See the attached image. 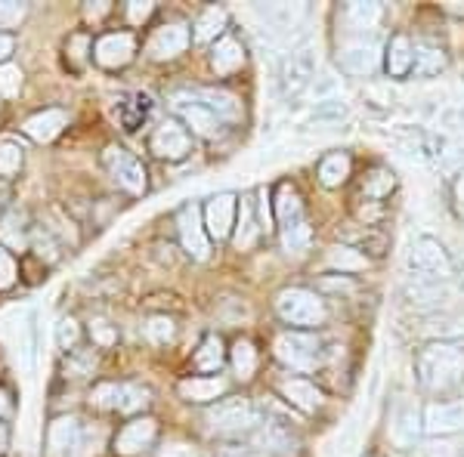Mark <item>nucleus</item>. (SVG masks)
Masks as SVG:
<instances>
[{
  "label": "nucleus",
  "mask_w": 464,
  "mask_h": 457,
  "mask_svg": "<svg viewBox=\"0 0 464 457\" xmlns=\"http://www.w3.org/2000/svg\"><path fill=\"white\" fill-rule=\"evenodd\" d=\"M415 374H418V384L424 389H449L461 380L464 374V349H459L455 343H430L418 352V362H415Z\"/></svg>",
  "instance_id": "obj_1"
},
{
  "label": "nucleus",
  "mask_w": 464,
  "mask_h": 457,
  "mask_svg": "<svg viewBox=\"0 0 464 457\" xmlns=\"http://www.w3.org/2000/svg\"><path fill=\"white\" fill-rule=\"evenodd\" d=\"M406 266H409L411 279H421V281L443 284L455 275V263H452V257H449V251L430 235H421L409 244Z\"/></svg>",
  "instance_id": "obj_2"
},
{
  "label": "nucleus",
  "mask_w": 464,
  "mask_h": 457,
  "mask_svg": "<svg viewBox=\"0 0 464 457\" xmlns=\"http://www.w3.org/2000/svg\"><path fill=\"white\" fill-rule=\"evenodd\" d=\"M276 216H279V232H282V244L288 253H304L310 247V226H306L301 195L291 186H282L276 195Z\"/></svg>",
  "instance_id": "obj_3"
},
{
  "label": "nucleus",
  "mask_w": 464,
  "mask_h": 457,
  "mask_svg": "<svg viewBox=\"0 0 464 457\" xmlns=\"http://www.w3.org/2000/svg\"><path fill=\"white\" fill-rule=\"evenodd\" d=\"M276 312L288 321V325L316 328L325 321V303L306 288H285L276 297Z\"/></svg>",
  "instance_id": "obj_4"
},
{
  "label": "nucleus",
  "mask_w": 464,
  "mask_h": 457,
  "mask_svg": "<svg viewBox=\"0 0 464 457\" xmlns=\"http://www.w3.org/2000/svg\"><path fill=\"white\" fill-rule=\"evenodd\" d=\"M276 356H279L288 368L313 371V368H319V365H322L325 349H322L319 337L288 331V334H279V340H276Z\"/></svg>",
  "instance_id": "obj_5"
},
{
  "label": "nucleus",
  "mask_w": 464,
  "mask_h": 457,
  "mask_svg": "<svg viewBox=\"0 0 464 457\" xmlns=\"http://www.w3.org/2000/svg\"><path fill=\"white\" fill-rule=\"evenodd\" d=\"M102 164H106L109 176L115 179L118 186H124L127 192H133V195L146 192V170L130 152H124V148H118V146H109L106 155H102Z\"/></svg>",
  "instance_id": "obj_6"
},
{
  "label": "nucleus",
  "mask_w": 464,
  "mask_h": 457,
  "mask_svg": "<svg viewBox=\"0 0 464 457\" xmlns=\"http://www.w3.org/2000/svg\"><path fill=\"white\" fill-rule=\"evenodd\" d=\"M254 424V408L248 399L236 395V399H223L208 411V426L214 433H242Z\"/></svg>",
  "instance_id": "obj_7"
},
{
  "label": "nucleus",
  "mask_w": 464,
  "mask_h": 457,
  "mask_svg": "<svg viewBox=\"0 0 464 457\" xmlns=\"http://www.w3.org/2000/svg\"><path fill=\"white\" fill-rule=\"evenodd\" d=\"M393 139L406 148L409 155H415L418 161H440L443 158V139L428 127H409L400 124L393 127Z\"/></svg>",
  "instance_id": "obj_8"
},
{
  "label": "nucleus",
  "mask_w": 464,
  "mask_h": 457,
  "mask_svg": "<svg viewBox=\"0 0 464 457\" xmlns=\"http://www.w3.org/2000/svg\"><path fill=\"white\" fill-rule=\"evenodd\" d=\"M90 402L96 408H118L130 414V411H140L149 402V393L130 384H100L93 389V395H90Z\"/></svg>",
  "instance_id": "obj_9"
},
{
  "label": "nucleus",
  "mask_w": 464,
  "mask_h": 457,
  "mask_svg": "<svg viewBox=\"0 0 464 457\" xmlns=\"http://www.w3.org/2000/svg\"><path fill=\"white\" fill-rule=\"evenodd\" d=\"M341 71L353 74V78H369L381 69V47L372 41H353L347 47H341L338 53Z\"/></svg>",
  "instance_id": "obj_10"
},
{
  "label": "nucleus",
  "mask_w": 464,
  "mask_h": 457,
  "mask_svg": "<svg viewBox=\"0 0 464 457\" xmlns=\"http://www.w3.org/2000/svg\"><path fill=\"white\" fill-rule=\"evenodd\" d=\"M424 433L430 436H452V433L464 430V402H433L424 408Z\"/></svg>",
  "instance_id": "obj_11"
},
{
  "label": "nucleus",
  "mask_w": 464,
  "mask_h": 457,
  "mask_svg": "<svg viewBox=\"0 0 464 457\" xmlns=\"http://www.w3.org/2000/svg\"><path fill=\"white\" fill-rule=\"evenodd\" d=\"M177 226H179V238H183L186 251H189L196 260H205L208 257V232H205V223H201L198 207L196 205L179 207Z\"/></svg>",
  "instance_id": "obj_12"
},
{
  "label": "nucleus",
  "mask_w": 464,
  "mask_h": 457,
  "mask_svg": "<svg viewBox=\"0 0 464 457\" xmlns=\"http://www.w3.org/2000/svg\"><path fill=\"white\" fill-rule=\"evenodd\" d=\"M189 133L183 130L177 121H164L159 130L152 133V152L159 155V158H168V161H179L189 155Z\"/></svg>",
  "instance_id": "obj_13"
},
{
  "label": "nucleus",
  "mask_w": 464,
  "mask_h": 457,
  "mask_svg": "<svg viewBox=\"0 0 464 457\" xmlns=\"http://www.w3.org/2000/svg\"><path fill=\"white\" fill-rule=\"evenodd\" d=\"M186 47H189V28H186L183 22L161 25L159 32L152 34V41H149V53H152V59H159V62L179 56Z\"/></svg>",
  "instance_id": "obj_14"
},
{
  "label": "nucleus",
  "mask_w": 464,
  "mask_h": 457,
  "mask_svg": "<svg viewBox=\"0 0 464 457\" xmlns=\"http://www.w3.org/2000/svg\"><path fill=\"white\" fill-rule=\"evenodd\" d=\"M177 111L183 115V121L192 127V133H198V137L205 139H214L220 137V118L214 115L211 109L205 106V102H196V100H186V96H177Z\"/></svg>",
  "instance_id": "obj_15"
},
{
  "label": "nucleus",
  "mask_w": 464,
  "mask_h": 457,
  "mask_svg": "<svg viewBox=\"0 0 464 457\" xmlns=\"http://www.w3.org/2000/svg\"><path fill=\"white\" fill-rule=\"evenodd\" d=\"M232 220H236V195L223 192V195H217V198L208 201V207H205L208 235L217 238V242H220V238H227L229 229H232Z\"/></svg>",
  "instance_id": "obj_16"
},
{
  "label": "nucleus",
  "mask_w": 464,
  "mask_h": 457,
  "mask_svg": "<svg viewBox=\"0 0 464 457\" xmlns=\"http://www.w3.org/2000/svg\"><path fill=\"white\" fill-rule=\"evenodd\" d=\"M81 436H84V426H81L78 417H59L50 426V454L53 457H74L81 445Z\"/></svg>",
  "instance_id": "obj_17"
},
{
  "label": "nucleus",
  "mask_w": 464,
  "mask_h": 457,
  "mask_svg": "<svg viewBox=\"0 0 464 457\" xmlns=\"http://www.w3.org/2000/svg\"><path fill=\"white\" fill-rule=\"evenodd\" d=\"M155 430H159V426H155L152 417H140V421H130L121 433H118L115 452L118 454H137V452H143L146 445H152Z\"/></svg>",
  "instance_id": "obj_18"
},
{
  "label": "nucleus",
  "mask_w": 464,
  "mask_h": 457,
  "mask_svg": "<svg viewBox=\"0 0 464 457\" xmlns=\"http://www.w3.org/2000/svg\"><path fill=\"white\" fill-rule=\"evenodd\" d=\"M133 59V37L130 34H106L96 43V62L102 69H121Z\"/></svg>",
  "instance_id": "obj_19"
},
{
  "label": "nucleus",
  "mask_w": 464,
  "mask_h": 457,
  "mask_svg": "<svg viewBox=\"0 0 464 457\" xmlns=\"http://www.w3.org/2000/svg\"><path fill=\"white\" fill-rule=\"evenodd\" d=\"M384 65L391 78H406V74H411V65H415V43H411L406 34H396L393 41L387 43Z\"/></svg>",
  "instance_id": "obj_20"
},
{
  "label": "nucleus",
  "mask_w": 464,
  "mask_h": 457,
  "mask_svg": "<svg viewBox=\"0 0 464 457\" xmlns=\"http://www.w3.org/2000/svg\"><path fill=\"white\" fill-rule=\"evenodd\" d=\"M313 74H316V62H313L310 50L291 53V59L285 62V71H282V87H285V93H297V90H304L310 84Z\"/></svg>",
  "instance_id": "obj_21"
},
{
  "label": "nucleus",
  "mask_w": 464,
  "mask_h": 457,
  "mask_svg": "<svg viewBox=\"0 0 464 457\" xmlns=\"http://www.w3.org/2000/svg\"><path fill=\"white\" fill-rule=\"evenodd\" d=\"M65 124H69V115H65V111L47 109V111H41V115L28 118V121H25V133L34 142H50V139H56L59 133H63Z\"/></svg>",
  "instance_id": "obj_22"
},
{
  "label": "nucleus",
  "mask_w": 464,
  "mask_h": 457,
  "mask_svg": "<svg viewBox=\"0 0 464 457\" xmlns=\"http://www.w3.org/2000/svg\"><path fill=\"white\" fill-rule=\"evenodd\" d=\"M446 69V53L437 47V43L418 41L415 43V65H411V74L415 78H437L440 71Z\"/></svg>",
  "instance_id": "obj_23"
},
{
  "label": "nucleus",
  "mask_w": 464,
  "mask_h": 457,
  "mask_svg": "<svg viewBox=\"0 0 464 457\" xmlns=\"http://www.w3.org/2000/svg\"><path fill=\"white\" fill-rule=\"evenodd\" d=\"M421 430H424V424H421V417H418L415 405L402 402L400 408H396L393 424H391L393 439L400 442V445H411V442L418 439V433H421Z\"/></svg>",
  "instance_id": "obj_24"
},
{
  "label": "nucleus",
  "mask_w": 464,
  "mask_h": 457,
  "mask_svg": "<svg viewBox=\"0 0 464 457\" xmlns=\"http://www.w3.org/2000/svg\"><path fill=\"white\" fill-rule=\"evenodd\" d=\"M223 393H227V380L223 377H192L179 384V395L186 402H214Z\"/></svg>",
  "instance_id": "obj_25"
},
{
  "label": "nucleus",
  "mask_w": 464,
  "mask_h": 457,
  "mask_svg": "<svg viewBox=\"0 0 464 457\" xmlns=\"http://www.w3.org/2000/svg\"><path fill=\"white\" fill-rule=\"evenodd\" d=\"M282 395L295 405V408H301V411H316L319 405H322V393L316 386L310 384V380H301V377H291L282 384Z\"/></svg>",
  "instance_id": "obj_26"
},
{
  "label": "nucleus",
  "mask_w": 464,
  "mask_h": 457,
  "mask_svg": "<svg viewBox=\"0 0 464 457\" xmlns=\"http://www.w3.org/2000/svg\"><path fill=\"white\" fill-rule=\"evenodd\" d=\"M211 62H214L217 74H229L236 69H242V62H245L242 43H238L236 37H220V41H217V50H214Z\"/></svg>",
  "instance_id": "obj_27"
},
{
  "label": "nucleus",
  "mask_w": 464,
  "mask_h": 457,
  "mask_svg": "<svg viewBox=\"0 0 464 457\" xmlns=\"http://www.w3.org/2000/svg\"><path fill=\"white\" fill-rule=\"evenodd\" d=\"M201 100H205V106L211 109L220 121H238V118H242V102H238L229 90H205Z\"/></svg>",
  "instance_id": "obj_28"
},
{
  "label": "nucleus",
  "mask_w": 464,
  "mask_h": 457,
  "mask_svg": "<svg viewBox=\"0 0 464 457\" xmlns=\"http://www.w3.org/2000/svg\"><path fill=\"white\" fill-rule=\"evenodd\" d=\"M347 176H350V155L332 152L319 161V179H322V186H328V189L347 183Z\"/></svg>",
  "instance_id": "obj_29"
},
{
  "label": "nucleus",
  "mask_w": 464,
  "mask_h": 457,
  "mask_svg": "<svg viewBox=\"0 0 464 457\" xmlns=\"http://www.w3.org/2000/svg\"><path fill=\"white\" fill-rule=\"evenodd\" d=\"M260 232H264V226H260L257 216H254V201L242 198V220H238L236 247L238 251H248V247H254V242L260 238Z\"/></svg>",
  "instance_id": "obj_30"
},
{
  "label": "nucleus",
  "mask_w": 464,
  "mask_h": 457,
  "mask_svg": "<svg viewBox=\"0 0 464 457\" xmlns=\"http://www.w3.org/2000/svg\"><path fill=\"white\" fill-rule=\"evenodd\" d=\"M381 19V6L378 4H347L343 6V22L356 32L362 28H375Z\"/></svg>",
  "instance_id": "obj_31"
},
{
  "label": "nucleus",
  "mask_w": 464,
  "mask_h": 457,
  "mask_svg": "<svg viewBox=\"0 0 464 457\" xmlns=\"http://www.w3.org/2000/svg\"><path fill=\"white\" fill-rule=\"evenodd\" d=\"M223 25H227V13H223L220 6H208L196 22V41L198 43L214 41V37L223 32Z\"/></svg>",
  "instance_id": "obj_32"
},
{
  "label": "nucleus",
  "mask_w": 464,
  "mask_h": 457,
  "mask_svg": "<svg viewBox=\"0 0 464 457\" xmlns=\"http://www.w3.org/2000/svg\"><path fill=\"white\" fill-rule=\"evenodd\" d=\"M328 266L341 269V272H356V269L369 266V260H365L362 253L356 251V247L341 244V247H332V251H328Z\"/></svg>",
  "instance_id": "obj_33"
},
{
  "label": "nucleus",
  "mask_w": 464,
  "mask_h": 457,
  "mask_svg": "<svg viewBox=\"0 0 464 457\" xmlns=\"http://www.w3.org/2000/svg\"><path fill=\"white\" fill-rule=\"evenodd\" d=\"M223 343H220V337H205L201 340V347L196 352V365L201 371H220L223 368Z\"/></svg>",
  "instance_id": "obj_34"
},
{
  "label": "nucleus",
  "mask_w": 464,
  "mask_h": 457,
  "mask_svg": "<svg viewBox=\"0 0 464 457\" xmlns=\"http://www.w3.org/2000/svg\"><path fill=\"white\" fill-rule=\"evenodd\" d=\"M232 368H236V374L242 380H248L254 368H257V352H254L248 340H238L236 347H232Z\"/></svg>",
  "instance_id": "obj_35"
},
{
  "label": "nucleus",
  "mask_w": 464,
  "mask_h": 457,
  "mask_svg": "<svg viewBox=\"0 0 464 457\" xmlns=\"http://www.w3.org/2000/svg\"><path fill=\"white\" fill-rule=\"evenodd\" d=\"M393 186H396L393 170L378 167V170H372V174L365 176L362 195H369V198H384V195H391V192H393Z\"/></svg>",
  "instance_id": "obj_36"
},
{
  "label": "nucleus",
  "mask_w": 464,
  "mask_h": 457,
  "mask_svg": "<svg viewBox=\"0 0 464 457\" xmlns=\"http://www.w3.org/2000/svg\"><path fill=\"white\" fill-rule=\"evenodd\" d=\"M22 167V148L13 139H0V174L13 176Z\"/></svg>",
  "instance_id": "obj_37"
},
{
  "label": "nucleus",
  "mask_w": 464,
  "mask_h": 457,
  "mask_svg": "<svg viewBox=\"0 0 464 457\" xmlns=\"http://www.w3.org/2000/svg\"><path fill=\"white\" fill-rule=\"evenodd\" d=\"M102 442H106V430H100V426H84V436H81V445H78V452H74V457H93V454H100V448H102Z\"/></svg>",
  "instance_id": "obj_38"
},
{
  "label": "nucleus",
  "mask_w": 464,
  "mask_h": 457,
  "mask_svg": "<svg viewBox=\"0 0 464 457\" xmlns=\"http://www.w3.org/2000/svg\"><path fill=\"white\" fill-rule=\"evenodd\" d=\"M146 337H149V340H152V343H170V340H174V321L164 319V316L149 319V325H146Z\"/></svg>",
  "instance_id": "obj_39"
},
{
  "label": "nucleus",
  "mask_w": 464,
  "mask_h": 457,
  "mask_svg": "<svg viewBox=\"0 0 464 457\" xmlns=\"http://www.w3.org/2000/svg\"><path fill=\"white\" fill-rule=\"evenodd\" d=\"M28 6L16 4V0H0V28H16L25 19Z\"/></svg>",
  "instance_id": "obj_40"
},
{
  "label": "nucleus",
  "mask_w": 464,
  "mask_h": 457,
  "mask_svg": "<svg viewBox=\"0 0 464 457\" xmlns=\"http://www.w3.org/2000/svg\"><path fill=\"white\" fill-rule=\"evenodd\" d=\"M22 90V71L16 65H0V96H19Z\"/></svg>",
  "instance_id": "obj_41"
},
{
  "label": "nucleus",
  "mask_w": 464,
  "mask_h": 457,
  "mask_svg": "<svg viewBox=\"0 0 464 457\" xmlns=\"http://www.w3.org/2000/svg\"><path fill=\"white\" fill-rule=\"evenodd\" d=\"M266 19L269 22H276V25H295V19L301 16V6H288V4H282V6H266Z\"/></svg>",
  "instance_id": "obj_42"
},
{
  "label": "nucleus",
  "mask_w": 464,
  "mask_h": 457,
  "mask_svg": "<svg viewBox=\"0 0 464 457\" xmlns=\"http://www.w3.org/2000/svg\"><path fill=\"white\" fill-rule=\"evenodd\" d=\"M0 235H4L13 247H25V232H22L19 216H6L4 226H0Z\"/></svg>",
  "instance_id": "obj_43"
},
{
  "label": "nucleus",
  "mask_w": 464,
  "mask_h": 457,
  "mask_svg": "<svg viewBox=\"0 0 464 457\" xmlns=\"http://www.w3.org/2000/svg\"><path fill=\"white\" fill-rule=\"evenodd\" d=\"M13 281H16V260L0 247V290L13 288Z\"/></svg>",
  "instance_id": "obj_44"
},
{
  "label": "nucleus",
  "mask_w": 464,
  "mask_h": 457,
  "mask_svg": "<svg viewBox=\"0 0 464 457\" xmlns=\"http://www.w3.org/2000/svg\"><path fill=\"white\" fill-rule=\"evenodd\" d=\"M74 340H78V321H74V319H63L56 325V343L63 349H69Z\"/></svg>",
  "instance_id": "obj_45"
},
{
  "label": "nucleus",
  "mask_w": 464,
  "mask_h": 457,
  "mask_svg": "<svg viewBox=\"0 0 464 457\" xmlns=\"http://www.w3.org/2000/svg\"><path fill=\"white\" fill-rule=\"evenodd\" d=\"M428 457H464V452L455 442H433V445L428 448Z\"/></svg>",
  "instance_id": "obj_46"
},
{
  "label": "nucleus",
  "mask_w": 464,
  "mask_h": 457,
  "mask_svg": "<svg viewBox=\"0 0 464 457\" xmlns=\"http://www.w3.org/2000/svg\"><path fill=\"white\" fill-rule=\"evenodd\" d=\"M159 457H198V452L192 445H183V442H174V445H164Z\"/></svg>",
  "instance_id": "obj_47"
},
{
  "label": "nucleus",
  "mask_w": 464,
  "mask_h": 457,
  "mask_svg": "<svg viewBox=\"0 0 464 457\" xmlns=\"http://www.w3.org/2000/svg\"><path fill=\"white\" fill-rule=\"evenodd\" d=\"M90 331H93V337L102 343V347H109V343H115V331H111V328L106 325V321H93V328H90Z\"/></svg>",
  "instance_id": "obj_48"
},
{
  "label": "nucleus",
  "mask_w": 464,
  "mask_h": 457,
  "mask_svg": "<svg viewBox=\"0 0 464 457\" xmlns=\"http://www.w3.org/2000/svg\"><path fill=\"white\" fill-rule=\"evenodd\" d=\"M149 13H152V4H130L127 6V16H130V22H143V19H149Z\"/></svg>",
  "instance_id": "obj_49"
},
{
  "label": "nucleus",
  "mask_w": 464,
  "mask_h": 457,
  "mask_svg": "<svg viewBox=\"0 0 464 457\" xmlns=\"http://www.w3.org/2000/svg\"><path fill=\"white\" fill-rule=\"evenodd\" d=\"M452 192H455V201H459V207L464 211V170L459 176H455V183H452Z\"/></svg>",
  "instance_id": "obj_50"
},
{
  "label": "nucleus",
  "mask_w": 464,
  "mask_h": 457,
  "mask_svg": "<svg viewBox=\"0 0 464 457\" xmlns=\"http://www.w3.org/2000/svg\"><path fill=\"white\" fill-rule=\"evenodd\" d=\"M13 53V37L10 34H0V62Z\"/></svg>",
  "instance_id": "obj_51"
},
{
  "label": "nucleus",
  "mask_w": 464,
  "mask_h": 457,
  "mask_svg": "<svg viewBox=\"0 0 464 457\" xmlns=\"http://www.w3.org/2000/svg\"><path fill=\"white\" fill-rule=\"evenodd\" d=\"M6 411H10V395H6L4 389H0V417H4Z\"/></svg>",
  "instance_id": "obj_52"
},
{
  "label": "nucleus",
  "mask_w": 464,
  "mask_h": 457,
  "mask_svg": "<svg viewBox=\"0 0 464 457\" xmlns=\"http://www.w3.org/2000/svg\"><path fill=\"white\" fill-rule=\"evenodd\" d=\"M106 10H109L106 4H100V6H90V10H87V16H90V19H96V16H102V13H106Z\"/></svg>",
  "instance_id": "obj_53"
},
{
  "label": "nucleus",
  "mask_w": 464,
  "mask_h": 457,
  "mask_svg": "<svg viewBox=\"0 0 464 457\" xmlns=\"http://www.w3.org/2000/svg\"><path fill=\"white\" fill-rule=\"evenodd\" d=\"M6 448V430H4V424H0V452Z\"/></svg>",
  "instance_id": "obj_54"
},
{
  "label": "nucleus",
  "mask_w": 464,
  "mask_h": 457,
  "mask_svg": "<svg viewBox=\"0 0 464 457\" xmlns=\"http://www.w3.org/2000/svg\"><path fill=\"white\" fill-rule=\"evenodd\" d=\"M461 281H464V257H461Z\"/></svg>",
  "instance_id": "obj_55"
}]
</instances>
